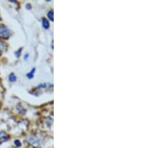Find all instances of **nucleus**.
Segmentation results:
<instances>
[{
  "instance_id": "nucleus-2",
  "label": "nucleus",
  "mask_w": 168,
  "mask_h": 148,
  "mask_svg": "<svg viewBox=\"0 0 168 148\" xmlns=\"http://www.w3.org/2000/svg\"><path fill=\"white\" fill-rule=\"evenodd\" d=\"M8 139V136L5 132L4 131H1L0 132V144L5 142Z\"/></svg>"
},
{
  "instance_id": "nucleus-8",
  "label": "nucleus",
  "mask_w": 168,
  "mask_h": 148,
  "mask_svg": "<svg viewBox=\"0 0 168 148\" xmlns=\"http://www.w3.org/2000/svg\"><path fill=\"white\" fill-rule=\"evenodd\" d=\"M21 51H22V48H20V49H19L18 51H16V56H17V57H20V54H21Z\"/></svg>"
},
{
  "instance_id": "nucleus-10",
  "label": "nucleus",
  "mask_w": 168,
  "mask_h": 148,
  "mask_svg": "<svg viewBox=\"0 0 168 148\" xmlns=\"http://www.w3.org/2000/svg\"><path fill=\"white\" fill-rule=\"evenodd\" d=\"M29 54H27V53H26V54L25 55V56H24V59L25 60H27L28 59V58H29Z\"/></svg>"
},
{
  "instance_id": "nucleus-7",
  "label": "nucleus",
  "mask_w": 168,
  "mask_h": 148,
  "mask_svg": "<svg viewBox=\"0 0 168 148\" xmlns=\"http://www.w3.org/2000/svg\"><path fill=\"white\" fill-rule=\"evenodd\" d=\"M4 48H5V44H4L3 42L0 41V53L3 50Z\"/></svg>"
},
{
  "instance_id": "nucleus-6",
  "label": "nucleus",
  "mask_w": 168,
  "mask_h": 148,
  "mask_svg": "<svg viewBox=\"0 0 168 148\" xmlns=\"http://www.w3.org/2000/svg\"><path fill=\"white\" fill-rule=\"evenodd\" d=\"M47 16L50 20H53V11H49L47 13Z\"/></svg>"
},
{
  "instance_id": "nucleus-4",
  "label": "nucleus",
  "mask_w": 168,
  "mask_h": 148,
  "mask_svg": "<svg viewBox=\"0 0 168 148\" xmlns=\"http://www.w3.org/2000/svg\"><path fill=\"white\" fill-rule=\"evenodd\" d=\"M35 71H36V68H35V67H34V68L31 69V71L27 74V77L29 78V79H32V78L34 77V73H35Z\"/></svg>"
},
{
  "instance_id": "nucleus-9",
  "label": "nucleus",
  "mask_w": 168,
  "mask_h": 148,
  "mask_svg": "<svg viewBox=\"0 0 168 148\" xmlns=\"http://www.w3.org/2000/svg\"><path fill=\"white\" fill-rule=\"evenodd\" d=\"M14 144H15V145H16V146H17V147H20V145H21L19 140H15V141H14Z\"/></svg>"
},
{
  "instance_id": "nucleus-1",
  "label": "nucleus",
  "mask_w": 168,
  "mask_h": 148,
  "mask_svg": "<svg viewBox=\"0 0 168 148\" xmlns=\"http://www.w3.org/2000/svg\"><path fill=\"white\" fill-rule=\"evenodd\" d=\"M11 35V30L7 26L0 25V38H8Z\"/></svg>"
},
{
  "instance_id": "nucleus-5",
  "label": "nucleus",
  "mask_w": 168,
  "mask_h": 148,
  "mask_svg": "<svg viewBox=\"0 0 168 148\" xmlns=\"http://www.w3.org/2000/svg\"><path fill=\"white\" fill-rule=\"evenodd\" d=\"M9 80L11 82H15L16 80V76L14 73H11L9 76Z\"/></svg>"
},
{
  "instance_id": "nucleus-3",
  "label": "nucleus",
  "mask_w": 168,
  "mask_h": 148,
  "mask_svg": "<svg viewBox=\"0 0 168 148\" xmlns=\"http://www.w3.org/2000/svg\"><path fill=\"white\" fill-rule=\"evenodd\" d=\"M42 25L43 27L46 29H48L49 28V23L46 18H42Z\"/></svg>"
}]
</instances>
